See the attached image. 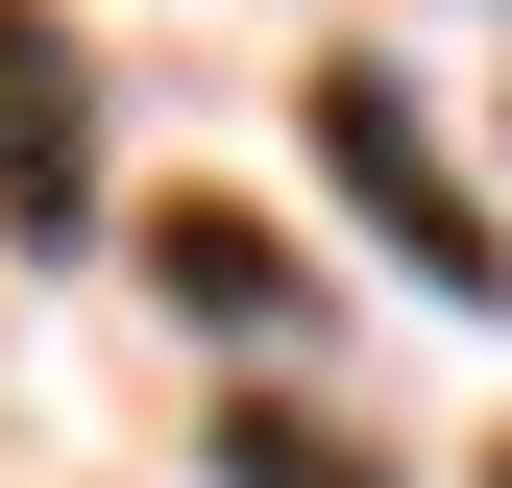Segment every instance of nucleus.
<instances>
[{"label":"nucleus","mask_w":512,"mask_h":488,"mask_svg":"<svg viewBox=\"0 0 512 488\" xmlns=\"http://www.w3.org/2000/svg\"><path fill=\"white\" fill-rule=\"evenodd\" d=\"M317 147H342V196L391 220L439 293H512V220H488V196H464L439 147H415V98H391V74H317Z\"/></svg>","instance_id":"nucleus-1"},{"label":"nucleus","mask_w":512,"mask_h":488,"mask_svg":"<svg viewBox=\"0 0 512 488\" xmlns=\"http://www.w3.org/2000/svg\"><path fill=\"white\" fill-rule=\"evenodd\" d=\"M0 220L25 244H98V98H74V49L0 0Z\"/></svg>","instance_id":"nucleus-2"},{"label":"nucleus","mask_w":512,"mask_h":488,"mask_svg":"<svg viewBox=\"0 0 512 488\" xmlns=\"http://www.w3.org/2000/svg\"><path fill=\"white\" fill-rule=\"evenodd\" d=\"M147 269H171V293H196V318H244V342H269V318H293V244H244L220 196H196V220H171V244H147Z\"/></svg>","instance_id":"nucleus-3"},{"label":"nucleus","mask_w":512,"mask_h":488,"mask_svg":"<svg viewBox=\"0 0 512 488\" xmlns=\"http://www.w3.org/2000/svg\"><path fill=\"white\" fill-rule=\"evenodd\" d=\"M220 464H244V488H366V464H342V440L293 415V391H244V415H220Z\"/></svg>","instance_id":"nucleus-4"}]
</instances>
